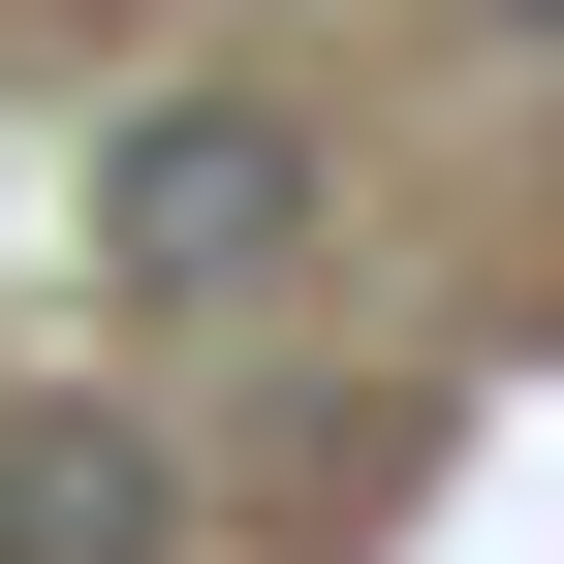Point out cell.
I'll list each match as a JSON object with an SVG mask.
<instances>
[{"label": "cell", "instance_id": "1", "mask_svg": "<svg viewBox=\"0 0 564 564\" xmlns=\"http://www.w3.org/2000/svg\"><path fill=\"white\" fill-rule=\"evenodd\" d=\"M282 251H314V126L282 95H126L95 126V282L126 314H251Z\"/></svg>", "mask_w": 564, "mask_h": 564}, {"label": "cell", "instance_id": "2", "mask_svg": "<svg viewBox=\"0 0 564 564\" xmlns=\"http://www.w3.org/2000/svg\"><path fill=\"white\" fill-rule=\"evenodd\" d=\"M0 564H188V440L158 408H0Z\"/></svg>", "mask_w": 564, "mask_h": 564}, {"label": "cell", "instance_id": "3", "mask_svg": "<svg viewBox=\"0 0 564 564\" xmlns=\"http://www.w3.org/2000/svg\"><path fill=\"white\" fill-rule=\"evenodd\" d=\"M533 32H564V0H533Z\"/></svg>", "mask_w": 564, "mask_h": 564}]
</instances>
